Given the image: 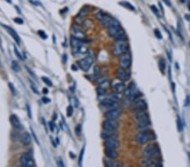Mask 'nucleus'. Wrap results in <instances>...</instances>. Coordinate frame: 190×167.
<instances>
[{"mask_svg": "<svg viewBox=\"0 0 190 167\" xmlns=\"http://www.w3.org/2000/svg\"><path fill=\"white\" fill-rule=\"evenodd\" d=\"M158 64H159V69H160V70L162 72V74H165V70H166V67H167V63H166L165 59L164 58H160Z\"/></svg>", "mask_w": 190, "mask_h": 167, "instance_id": "cd10ccee", "label": "nucleus"}, {"mask_svg": "<svg viewBox=\"0 0 190 167\" xmlns=\"http://www.w3.org/2000/svg\"><path fill=\"white\" fill-rule=\"evenodd\" d=\"M120 4H121L122 6H124V7H125V8H127V9H130V10L132 11L135 10L134 7L131 5V4L128 3V2H121V3H120Z\"/></svg>", "mask_w": 190, "mask_h": 167, "instance_id": "c85d7f7f", "label": "nucleus"}, {"mask_svg": "<svg viewBox=\"0 0 190 167\" xmlns=\"http://www.w3.org/2000/svg\"><path fill=\"white\" fill-rule=\"evenodd\" d=\"M129 44L126 40H116L113 47V53L114 56L120 57L123 54L127 53L129 52Z\"/></svg>", "mask_w": 190, "mask_h": 167, "instance_id": "7ed1b4c3", "label": "nucleus"}, {"mask_svg": "<svg viewBox=\"0 0 190 167\" xmlns=\"http://www.w3.org/2000/svg\"><path fill=\"white\" fill-rule=\"evenodd\" d=\"M39 35H40L41 36H42L43 39H46V38H47V35L44 33L43 31H39Z\"/></svg>", "mask_w": 190, "mask_h": 167, "instance_id": "a19ab883", "label": "nucleus"}, {"mask_svg": "<svg viewBox=\"0 0 190 167\" xmlns=\"http://www.w3.org/2000/svg\"><path fill=\"white\" fill-rule=\"evenodd\" d=\"M177 125H178V128L179 132H182L183 130V124L182 123V120L180 118L179 116H178V119H177Z\"/></svg>", "mask_w": 190, "mask_h": 167, "instance_id": "c756f323", "label": "nucleus"}, {"mask_svg": "<svg viewBox=\"0 0 190 167\" xmlns=\"http://www.w3.org/2000/svg\"><path fill=\"white\" fill-rule=\"evenodd\" d=\"M118 122L117 120L114 119H107L104 120L102 123V128L104 130H110V131H113L116 130L118 128Z\"/></svg>", "mask_w": 190, "mask_h": 167, "instance_id": "ddd939ff", "label": "nucleus"}, {"mask_svg": "<svg viewBox=\"0 0 190 167\" xmlns=\"http://www.w3.org/2000/svg\"><path fill=\"white\" fill-rule=\"evenodd\" d=\"M156 139L155 133L150 129H145V130H140V132L136 135V142L139 144H145L147 143L151 142V141L155 140Z\"/></svg>", "mask_w": 190, "mask_h": 167, "instance_id": "f257e3e1", "label": "nucleus"}, {"mask_svg": "<svg viewBox=\"0 0 190 167\" xmlns=\"http://www.w3.org/2000/svg\"><path fill=\"white\" fill-rule=\"evenodd\" d=\"M42 79L45 82V84H46V85H49V86H53V82L50 80L48 78H47V77H42Z\"/></svg>", "mask_w": 190, "mask_h": 167, "instance_id": "2f4dec72", "label": "nucleus"}, {"mask_svg": "<svg viewBox=\"0 0 190 167\" xmlns=\"http://www.w3.org/2000/svg\"><path fill=\"white\" fill-rule=\"evenodd\" d=\"M80 125H78L77 127H76V128H75V132L77 133V134L79 135L80 133V132H81V130H80Z\"/></svg>", "mask_w": 190, "mask_h": 167, "instance_id": "ea45409f", "label": "nucleus"}, {"mask_svg": "<svg viewBox=\"0 0 190 167\" xmlns=\"http://www.w3.org/2000/svg\"><path fill=\"white\" fill-rule=\"evenodd\" d=\"M72 69H73V70H77V69H78V68H77V66H76V65H72Z\"/></svg>", "mask_w": 190, "mask_h": 167, "instance_id": "09e8293b", "label": "nucleus"}, {"mask_svg": "<svg viewBox=\"0 0 190 167\" xmlns=\"http://www.w3.org/2000/svg\"><path fill=\"white\" fill-rule=\"evenodd\" d=\"M14 50H15V53L16 54V56H17V57H18V58H20V60H23V59H24V58H23V57H22V56H21V54L20 53V52H19V50L17 49V47H15V46L14 47Z\"/></svg>", "mask_w": 190, "mask_h": 167, "instance_id": "c9c22d12", "label": "nucleus"}, {"mask_svg": "<svg viewBox=\"0 0 190 167\" xmlns=\"http://www.w3.org/2000/svg\"><path fill=\"white\" fill-rule=\"evenodd\" d=\"M150 126H151V121L150 120L137 122V124H136V127H137V128L139 130L147 129Z\"/></svg>", "mask_w": 190, "mask_h": 167, "instance_id": "a878e982", "label": "nucleus"}, {"mask_svg": "<svg viewBox=\"0 0 190 167\" xmlns=\"http://www.w3.org/2000/svg\"><path fill=\"white\" fill-rule=\"evenodd\" d=\"M43 93L44 94H48V89H46V88H44Z\"/></svg>", "mask_w": 190, "mask_h": 167, "instance_id": "8fccbe9b", "label": "nucleus"}, {"mask_svg": "<svg viewBox=\"0 0 190 167\" xmlns=\"http://www.w3.org/2000/svg\"><path fill=\"white\" fill-rule=\"evenodd\" d=\"M104 153H105L107 158H110V159H117L118 156V153L117 151V149L105 148Z\"/></svg>", "mask_w": 190, "mask_h": 167, "instance_id": "aec40b11", "label": "nucleus"}, {"mask_svg": "<svg viewBox=\"0 0 190 167\" xmlns=\"http://www.w3.org/2000/svg\"><path fill=\"white\" fill-rule=\"evenodd\" d=\"M143 166H151V167H162V163L160 159H151V158H145L140 162Z\"/></svg>", "mask_w": 190, "mask_h": 167, "instance_id": "9b49d317", "label": "nucleus"}, {"mask_svg": "<svg viewBox=\"0 0 190 167\" xmlns=\"http://www.w3.org/2000/svg\"><path fill=\"white\" fill-rule=\"evenodd\" d=\"M20 162L23 167H35L36 166L32 155L29 153H24L20 156Z\"/></svg>", "mask_w": 190, "mask_h": 167, "instance_id": "9d476101", "label": "nucleus"}, {"mask_svg": "<svg viewBox=\"0 0 190 167\" xmlns=\"http://www.w3.org/2000/svg\"><path fill=\"white\" fill-rule=\"evenodd\" d=\"M93 63H94V58H93L92 56H87L86 58H84L83 59L79 60L77 64L82 70L86 72L91 69Z\"/></svg>", "mask_w": 190, "mask_h": 167, "instance_id": "1a4fd4ad", "label": "nucleus"}, {"mask_svg": "<svg viewBox=\"0 0 190 167\" xmlns=\"http://www.w3.org/2000/svg\"><path fill=\"white\" fill-rule=\"evenodd\" d=\"M133 103H134V106H133V108H132V111H133L134 113L146 111L147 108H148L146 101H145L144 99H142L141 97L136 99L135 101Z\"/></svg>", "mask_w": 190, "mask_h": 167, "instance_id": "0eeeda50", "label": "nucleus"}, {"mask_svg": "<svg viewBox=\"0 0 190 167\" xmlns=\"http://www.w3.org/2000/svg\"><path fill=\"white\" fill-rule=\"evenodd\" d=\"M163 2H165V3H166V4H167V6H170V7L172 6V4H171V2H170L169 0H163Z\"/></svg>", "mask_w": 190, "mask_h": 167, "instance_id": "c03bdc74", "label": "nucleus"}, {"mask_svg": "<svg viewBox=\"0 0 190 167\" xmlns=\"http://www.w3.org/2000/svg\"><path fill=\"white\" fill-rule=\"evenodd\" d=\"M122 114V111L119 108H113V109H110L108 111H107L105 114H104V117L105 118L107 119H114V120H117L120 117Z\"/></svg>", "mask_w": 190, "mask_h": 167, "instance_id": "4468645a", "label": "nucleus"}, {"mask_svg": "<svg viewBox=\"0 0 190 167\" xmlns=\"http://www.w3.org/2000/svg\"><path fill=\"white\" fill-rule=\"evenodd\" d=\"M119 141L116 138H110L104 141V146L105 148H110V149H118L119 147Z\"/></svg>", "mask_w": 190, "mask_h": 167, "instance_id": "a211bd4d", "label": "nucleus"}, {"mask_svg": "<svg viewBox=\"0 0 190 167\" xmlns=\"http://www.w3.org/2000/svg\"><path fill=\"white\" fill-rule=\"evenodd\" d=\"M110 86H111L113 92L115 94H120V93H122L125 90L124 82L118 79H113L111 84H110Z\"/></svg>", "mask_w": 190, "mask_h": 167, "instance_id": "6e6552de", "label": "nucleus"}, {"mask_svg": "<svg viewBox=\"0 0 190 167\" xmlns=\"http://www.w3.org/2000/svg\"><path fill=\"white\" fill-rule=\"evenodd\" d=\"M121 29H122V27H121L119 22L114 20V21L107 27V33L110 36L114 38V36L117 35V33Z\"/></svg>", "mask_w": 190, "mask_h": 167, "instance_id": "2eb2a0df", "label": "nucleus"}, {"mask_svg": "<svg viewBox=\"0 0 190 167\" xmlns=\"http://www.w3.org/2000/svg\"><path fill=\"white\" fill-rule=\"evenodd\" d=\"M48 124H49V127H50V128H51V131H53V126H54V125H53V123L52 122H50Z\"/></svg>", "mask_w": 190, "mask_h": 167, "instance_id": "a18cd8bd", "label": "nucleus"}, {"mask_svg": "<svg viewBox=\"0 0 190 167\" xmlns=\"http://www.w3.org/2000/svg\"><path fill=\"white\" fill-rule=\"evenodd\" d=\"M96 16L98 20H100L101 23L103 25V26L107 27L114 21V20L112 16H110L108 14L105 13L104 11H99L97 14L96 15Z\"/></svg>", "mask_w": 190, "mask_h": 167, "instance_id": "39448f33", "label": "nucleus"}, {"mask_svg": "<svg viewBox=\"0 0 190 167\" xmlns=\"http://www.w3.org/2000/svg\"><path fill=\"white\" fill-rule=\"evenodd\" d=\"M73 112H74V109L72 107V106H69L67 107V116L68 117H71L73 115Z\"/></svg>", "mask_w": 190, "mask_h": 167, "instance_id": "473e14b6", "label": "nucleus"}, {"mask_svg": "<svg viewBox=\"0 0 190 167\" xmlns=\"http://www.w3.org/2000/svg\"><path fill=\"white\" fill-rule=\"evenodd\" d=\"M135 119L137 122H140V121H145V120H150V116L147 113L146 111L144 112H140L135 113Z\"/></svg>", "mask_w": 190, "mask_h": 167, "instance_id": "393cba45", "label": "nucleus"}, {"mask_svg": "<svg viewBox=\"0 0 190 167\" xmlns=\"http://www.w3.org/2000/svg\"><path fill=\"white\" fill-rule=\"evenodd\" d=\"M26 108H27V112H28V116L30 118H31V108H30V106L29 105H26Z\"/></svg>", "mask_w": 190, "mask_h": 167, "instance_id": "79ce46f5", "label": "nucleus"}, {"mask_svg": "<svg viewBox=\"0 0 190 167\" xmlns=\"http://www.w3.org/2000/svg\"><path fill=\"white\" fill-rule=\"evenodd\" d=\"M10 123L11 125L15 128H17V129H20V128H21V123H20V120L18 118V117H17L16 115H11L10 116Z\"/></svg>", "mask_w": 190, "mask_h": 167, "instance_id": "b1692460", "label": "nucleus"}, {"mask_svg": "<svg viewBox=\"0 0 190 167\" xmlns=\"http://www.w3.org/2000/svg\"><path fill=\"white\" fill-rule=\"evenodd\" d=\"M185 106H190V96H187L186 97V100H185V103H184Z\"/></svg>", "mask_w": 190, "mask_h": 167, "instance_id": "4c0bfd02", "label": "nucleus"}, {"mask_svg": "<svg viewBox=\"0 0 190 167\" xmlns=\"http://www.w3.org/2000/svg\"><path fill=\"white\" fill-rule=\"evenodd\" d=\"M119 66L124 69H129L131 65V55L129 53L123 54L119 57Z\"/></svg>", "mask_w": 190, "mask_h": 167, "instance_id": "dca6fc26", "label": "nucleus"}, {"mask_svg": "<svg viewBox=\"0 0 190 167\" xmlns=\"http://www.w3.org/2000/svg\"><path fill=\"white\" fill-rule=\"evenodd\" d=\"M10 89L12 90V91H13V94L14 95H16V92H15V89L13 87V85L12 84H10Z\"/></svg>", "mask_w": 190, "mask_h": 167, "instance_id": "37998d69", "label": "nucleus"}, {"mask_svg": "<svg viewBox=\"0 0 190 167\" xmlns=\"http://www.w3.org/2000/svg\"><path fill=\"white\" fill-rule=\"evenodd\" d=\"M117 132L113 130V131H110V130H104L101 133V138L106 140L107 139H110V138H116L117 136Z\"/></svg>", "mask_w": 190, "mask_h": 167, "instance_id": "412c9836", "label": "nucleus"}, {"mask_svg": "<svg viewBox=\"0 0 190 167\" xmlns=\"http://www.w3.org/2000/svg\"><path fill=\"white\" fill-rule=\"evenodd\" d=\"M98 86L96 88V91H97L99 96H103L106 95L107 92V89H108L110 83H109L108 79L107 78H101L100 79H98Z\"/></svg>", "mask_w": 190, "mask_h": 167, "instance_id": "423d86ee", "label": "nucleus"}, {"mask_svg": "<svg viewBox=\"0 0 190 167\" xmlns=\"http://www.w3.org/2000/svg\"><path fill=\"white\" fill-rule=\"evenodd\" d=\"M116 76H117V79L126 82L130 79L131 74L128 69H124L120 67L119 69H118V70L116 71Z\"/></svg>", "mask_w": 190, "mask_h": 167, "instance_id": "f8f14e48", "label": "nucleus"}, {"mask_svg": "<svg viewBox=\"0 0 190 167\" xmlns=\"http://www.w3.org/2000/svg\"><path fill=\"white\" fill-rule=\"evenodd\" d=\"M189 47H190V42H189Z\"/></svg>", "mask_w": 190, "mask_h": 167, "instance_id": "603ef678", "label": "nucleus"}, {"mask_svg": "<svg viewBox=\"0 0 190 167\" xmlns=\"http://www.w3.org/2000/svg\"><path fill=\"white\" fill-rule=\"evenodd\" d=\"M155 35H156V38H158V39H162V34H161V31L158 30V29H155Z\"/></svg>", "mask_w": 190, "mask_h": 167, "instance_id": "e433bc0d", "label": "nucleus"}, {"mask_svg": "<svg viewBox=\"0 0 190 167\" xmlns=\"http://www.w3.org/2000/svg\"><path fill=\"white\" fill-rule=\"evenodd\" d=\"M70 45L73 48V52L74 53H78V50L82 46L84 45V42L81 40H79L77 38L75 37H71L70 39Z\"/></svg>", "mask_w": 190, "mask_h": 167, "instance_id": "6ab92c4d", "label": "nucleus"}, {"mask_svg": "<svg viewBox=\"0 0 190 167\" xmlns=\"http://www.w3.org/2000/svg\"><path fill=\"white\" fill-rule=\"evenodd\" d=\"M3 26L4 27L5 29H7V31H8V32L10 33V34L11 36H12V37L14 38V40L18 44H20V37H19V36L17 35V33L15 32V31H14L11 27L10 26H4V25H3Z\"/></svg>", "mask_w": 190, "mask_h": 167, "instance_id": "bb28decb", "label": "nucleus"}, {"mask_svg": "<svg viewBox=\"0 0 190 167\" xmlns=\"http://www.w3.org/2000/svg\"><path fill=\"white\" fill-rule=\"evenodd\" d=\"M14 21L17 23V24H19V25H21V24H23V22H24L21 18H15V19H14Z\"/></svg>", "mask_w": 190, "mask_h": 167, "instance_id": "58836bf2", "label": "nucleus"}, {"mask_svg": "<svg viewBox=\"0 0 190 167\" xmlns=\"http://www.w3.org/2000/svg\"><path fill=\"white\" fill-rule=\"evenodd\" d=\"M12 68H13L14 70L16 71V72H19V70H20L19 65H18V63H17L15 61H13V63H12Z\"/></svg>", "mask_w": 190, "mask_h": 167, "instance_id": "f704fd0d", "label": "nucleus"}, {"mask_svg": "<svg viewBox=\"0 0 190 167\" xmlns=\"http://www.w3.org/2000/svg\"><path fill=\"white\" fill-rule=\"evenodd\" d=\"M42 101H43V102H45V103H48L50 101V100H49L48 98H46V97L42 98Z\"/></svg>", "mask_w": 190, "mask_h": 167, "instance_id": "49530a36", "label": "nucleus"}, {"mask_svg": "<svg viewBox=\"0 0 190 167\" xmlns=\"http://www.w3.org/2000/svg\"><path fill=\"white\" fill-rule=\"evenodd\" d=\"M71 35H72V37L77 38V39L81 40V41H84L86 39L85 32L82 31V29H80V27L77 26H73L72 30H71Z\"/></svg>", "mask_w": 190, "mask_h": 167, "instance_id": "f3484780", "label": "nucleus"}, {"mask_svg": "<svg viewBox=\"0 0 190 167\" xmlns=\"http://www.w3.org/2000/svg\"><path fill=\"white\" fill-rule=\"evenodd\" d=\"M124 95L125 97L129 101H130L131 102H134L136 99H138V98H140V97L141 96L140 92L137 90L136 85L134 82H131L130 84H129V87L125 90Z\"/></svg>", "mask_w": 190, "mask_h": 167, "instance_id": "20e7f679", "label": "nucleus"}, {"mask_svg": "<svg viewBox=\"0 0 190 167\" xmlns=\"http://www.w3.org/2000/svg\"><path fill=\"white\" fill-rule=\"evenodd\" d=\"M104 166L107 167H120L122 166V165L120 164L119 162H118L117 160H115V159H105L103 160Z\"/></svg>", "mask_w": 190, "mask_h": 167, "instance_id": "5701e85b", "label": "nucleus"}, {"mask_svg": "<svg viewBox=\"0 0 190 167\" xmlns=\"http://www.w3.org/2000/svg\"><path fill=\"white\" fill-rule=\"evenodd\" d=\"M142 155L145 158H151V159H160L161 158V149L157 144H150L147 145L143 151Z\"/></svg>", "mask_w": 190, "mask_h": 167, "instance_id": "f03ea898", "label": "nucleus"}, {"mask_svg": "<svg viewBox=\"0 0 190 167\" xmlns=\"http://www.w3.org/2000/svg\"><path fill=\"white\" fill-rule=\"evenodd\" d=\"M20 142L24 145H30L31 144V136L30 135L29 133H23L21 135H20Z\"/></svg>", "mask_w": 190, "mask_h": 167, "instance_id": "4be33fe9", "label": "nucleus"}, {"mask_svg": "<svg viewBox=\"0 0 190 167\" xmlns=\"http://www.w3.org/2000/svg\"><path fill=\"white\" fill-rule=\"evenodd\" d=\"M84 151H85V147H83V149L80 151V158H79V166L82 165V160H83V155H84Z\"/></svg>", "mask_w": 190, "mask_h": 167, "instance_id": "72a5a7b5", "label": "nucleus"}, {"mask_svg": "<svg viewBox=\"0 0 190 167\" xmlns=\"http://www.w3.org/2000/svg\"><path fill=\"white\" fill-rule=\"evenodd\" d=\"M186 17H187V20H190V16H189V15H186Z\"/></svg>", "mask_w": 190, "mask_h": 167, "instance_id": "3c124183", "label": "nucleus"}, {"mask_svg": "<svg viewBox=\"0 0 190 167\" xmlns=\"http://www.w3.org/2000/svg\"><path fill=\"white\" fill-rule=\"evenodd\" d=\"M151 10L153 11V13L158 17V18H160L161 17V15H160V13H159V10H158V9L156 7L155 5H151Z\"/></svg>", "mask_w": 190, "mask_h": 167, "instance_id": "7c9ffc66", "label": "nucleus"}, {"mask_svg": "<svg viewBox=\"0 0 190 167\" xmlns=\"http://www.w3.org/2000/svg\"><path fill=\"white\" fill-rule=\"evenodd\" d=\"M31 131H32V129H31ZM32 134H33V137L35 138V139H36V141H37V144H39V141H38L37 138V136H36V134L34 133V132H33V131H32Z\"/></svg>", "mask_w": 190, "mask_h": 167, "instance_id": "de8ad7c7", "label": "nucleus"}]
</instances>
